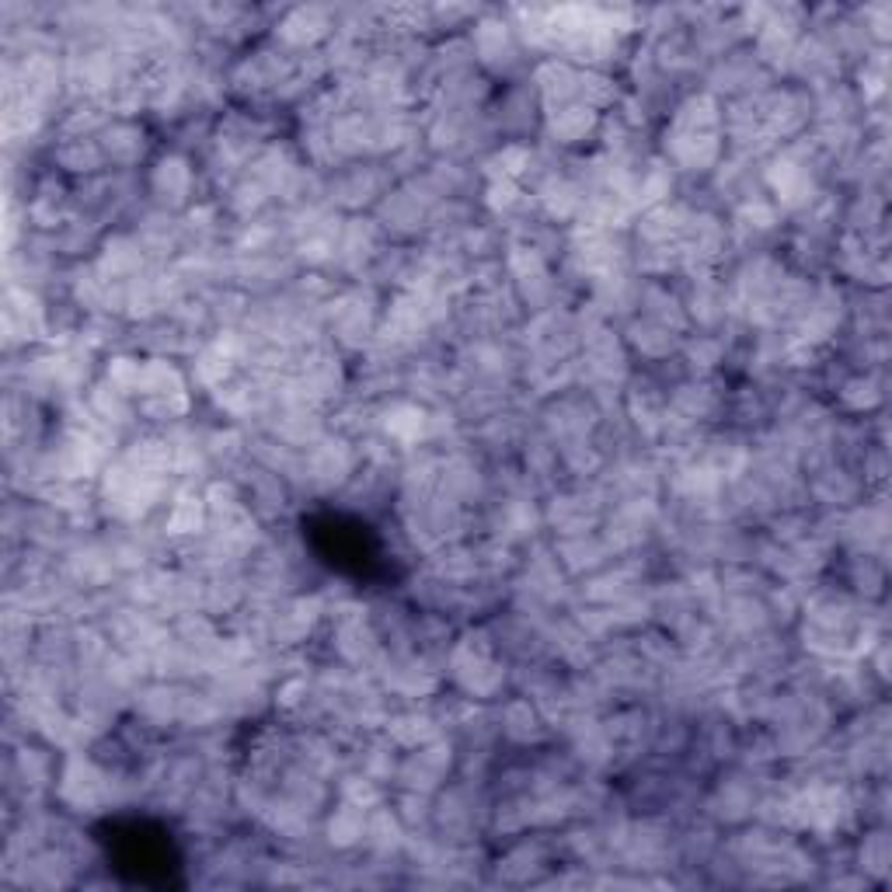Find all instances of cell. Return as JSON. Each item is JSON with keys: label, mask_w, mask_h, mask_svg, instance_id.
<instances>
[{"label": "cell", "mask_w": 892, "mask_h": 892, "mask_svg": "<svg viewBox=\"0 0 892 892\" xmlns=\"http://www.w3.org/2000/svg\"><path fill=\"white\" fill-rule=\"evenodd\" d=\"M206 520V502L199 495H182V499L171 506L168 516V534H199Z\"/></svg>", "instance_id": "277c9868"}, {"label": "cell", "mask_w": 892, "mask_h": 892, "mask_svg": "<svg viewBox=\"0 0 892 892\" xmlns=\"http://www.w3.org/2000/svg\"><path fill=\"white\" fill-rule=\"evenodd\" d=\"M384 429L394 436V440H401V443H415V440H419V436L429 429V419H426V412H422V408H415V405H398V408H391V415H387Z\"/></svg>", "instance_id": "7a4b0ae2"}, {"label": "cell", "mask_w": 892, "mask_h": 892, "mask_svg": "<svg viewBox=\"0 0 892 892\" xmlns=\"http://www.w3.org/2000/svg\"><path fill=\"white\" fill-rule=\"evenodd\" d=\"M332 21H335V11H328V7H297V11H290L279 21L276 35L283 46L304 49V46H314L318 39H325Z\"/></svg>", "instance_id": "6da1fadb"}, {"label": "cell", "mask_w": 892, "mask_h": 892, "mask_svg": "<svg viewBox=\"0 0 892 892\" xmlns=\"http://www.w3.org/2000/svg\"><path fill=\"white\" fill-rule=\"evenodd\" d=\"M189 185H192V171H189V164L185 161H178V157H171V161H161V168H157V175H154V192L157 196H164V199H185V192H189Z\"/></svg>", "instance_id": "3957f363"}]
</instances>
